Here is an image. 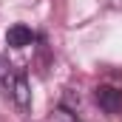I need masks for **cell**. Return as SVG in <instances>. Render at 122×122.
I'll use <instances>...</instances> for the list:
<instances>
[{"mask_svg":"<svg viewBox=\"0 0 122 122\" xmlns=\"http://www.w3.org/2000/svg\"><path fill=\"white\" fill-rule=\"evenodd\" d=\"M94 99H97V105H99L105 114H111V117L122 114V91H119V88L99 85V88H97V94H94Z\"/></svg>","mask_w":122,"mask_h":122,"instance_id":"2","label":"cell"},{"mask_svg":"<svg viewBox=\"0 0 122 122\" xmlns=\"http://www.w3.org/2000/svg\"><path fill=\"white\" fill-rule=\"evenodd\" d=\"M108 6H114V9H122V0H105Z\"/></svg>","mask_w":122,"mask_h":122,"instance_id":"4","label":"cell"},{"mask_svg":"<svg viewBox=\"0 0 122 122\" xmlns=\"http://www.w3.org/2000/svg\"><path fill=\"white\" fill-rule=\"evenodd\" d=\"M0 88L6 91V97L17 108H29L31 105V88H29L26 74L14 62H9L6 57H0Z\"/></svg>","mask_w":122,"mask_h":122,"instance_id":"1","label":"cell"},{"mask_svg":"<svg viewBox=\"0 0 122 122\" xmlns=\"http://www.w3.org/2000/svg\"><path fill=\"white\" fill-rule=\"evenodd\" d=\"M6 43L11 46V48H26L34 43V31L29 26H23V23H14L11 29L6 31Z\"/></svg>","mask_w":122,"mask_h":122,"instance_id":"3","label":"cell"}]
</instances>
